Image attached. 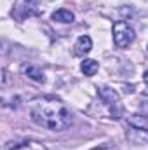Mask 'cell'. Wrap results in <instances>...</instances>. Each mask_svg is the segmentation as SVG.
I'll use <instances>...</instances> for the list:
<instances>
[{
    "label": "cell",
    "mask_w": 148,
    "mask_h": 150,
    "mask_svg": "<svg viewBox=\"0 0 148 150\" xmlns=\"http://www.w3.org/2000/svg\"><path fill=\"white\" fill-rule=\"evenodd\" d=\"M28 115L37 126L49 131H63L72 122L70 110L52 96L35 98L28 105Z\"/></svg>",
    "instance_id": "obj_1"
},
{
    "label": "cell",
    "mask_w": 148,
    "mask_h": 150,
    "mask_svg": "<svg viewBox=\"0 0 148 150\" xmlns=\"http://www.w3.org/2000/svg\"><path fill=\"white\" fill-rule=\"evenodd\" d=\"M113 40H115V45L117 47H127L134 40V30L127 23L117 21L113 25Z\"/></svg>",
    "instance_id": "obj_2"
},
{
    "label": "cell",
    "mask_w": 148,
    "mask_h": 150,
    "mask_svg": "<svg viewBox=\"0 0 148 150\" xmlns=\"http://www.w3.org/2000/svg\"><path fill=\"white\" fill-rule=\"evenodd\" d=\"M16 16L19 19L32 18V16H40L38 0H21L19 5H18V9H16Z\"/></svg>",
    "instance_id": "obj_3"
},
{
    "label": "cell",
    "mask_w": 148,
    "mask_h": 150,
    "mask_svg": "<svg viewBox=\"0 0 148 150\" xmlns=\"http://www.w3.org/2000/svg\"><path fill=\"white\" fill-rule=\"evenodd\" d=\"M125 138L134 145H148V131L147 127H134L129 126L125 129Z\"/></svg>",
    "instance_id": "obj_4"
},
{
    "label": "cell",
    "mask_w": 148,
    "mask_h": 150,
    "mask_svg": "<svg viewBox=\"0 0 148 150\" xmlns=\"http://www.w3.org/2000/svg\"><path fill=\"white\" fill-rule=\"evenodd\" d=\"M98 94H99V98L106 103V105H117L118 103V94L115 93V89H111V87H99L98 89Z\"/></svg>",
    "instance_id": "obj_5"
},
{
    "label": "cell",
    "mask_w": 148,
    "mask_h": 150,
    "mask_svg": "<svg viewBox=\"0 0 148 150\" xmlns=\"http://www.w3.org/2000/svg\"><path fill=\"white\" fill-rule=\"evenodd\" d=\"M91 49H92V40H91V37H87V35L78 37L77 44H75V54H87Z\"/></svg>",
    "instance_id": "obj_6"
},
{
    "label": "cell",
    "mask_w": 148,
    "mask_h": 150,
    "mask_svg": "<svg viewBox=\"0 0 148 150\" xmlns=\"http://www.w3.org/2000/svg\"><path fill=\"white\" fill-rule=\"evenodd\" d=\"M23 72H25V75H26L28 79H32V80H35V82H44V80H45L44 72H42L38 67H33V65H25V67H23Z\"/></svg>",
    "instance_id": "obj_7"
},
{
    "label": "cell",
    "mask_w": 148,
    "mask_h": 150,
    "mask_svg": "<svg viewBox=\"0 0 148 150\" xmlns=\"http://www.w3.org/2000/svg\"><path fill=\"white\" fill-rule=\"evenodd\" d=\"M52 19L58 21V23H73L75 19V14L68 9H59L52 14Z\"/></svg>",
    "instance_id": "obj_8"
},
{
    "label": "cell",
    "mask_w": 148,
    "mask_h": 150,
    "mask_svg": "<svg viewBox=\"0 0 148 150\" xmlns=\"http://www.w3.org/2000/svg\"><path fill=\"white\" fill-rule=\"evenodd\" d=\"M98 68H99V63H98V61H94V59H84V61H82V65H80L82 74L87 75V77L94 75L96 72H98Z\"/></svg>",
    "instance_id": "obj_9"
},
{
    "label": "cell",
    "mask_w": 148,
    "mask_h": 150,
    "mask_svg": "<svg viewBox=\"0 0 148 150\" xmlns=\"http://www.w3.org/2000/svg\"><path fill=\"white\" fill-rule=\"evenodd\" d=\"M7 150H45V149L37 142H25V143H19V145H9Z\"/></svg>",
    "instance_id": "obj_10"
},
{
    "label": "cell",
    "mask_w": 148,
    "mask_h": 150,
    "mask_svg": "<svg viewBox=\"0 0 148 150\" xmlns=\"http://www.w3.org/2000/svg\"><path fill=\"white\" fill-rule=\"evenodd\" d=\"M127 122H129V126H134V127H147V122L143 119H140V115H131L127 119Z\"/></svg>",
    "instance_id": "obj_11"
},
{
    "label": "cell",
    "mask_w": 148,
    "mask_h": 150,
    "mask_svg": "<svg viewBox=\"0 0 148 150\" xmlns=\"http://www.w3.org/2000/svg\"><path fill=\"white\" fill-rule=\"evenodd\" d=\"M143 79H145V82H147V84H148V70H147V72H145V75H143Z\"/></svg>",
    "instance_id": "obj_12"
},
{
    "label": "cell",
    "mask_w": 148,
    "mask_h": 150,
    "mask_svg": "<svg viewBox=\"0 0 148 150\" xmlns=\"http://www.w3.org/2000/svg\"><path fill=\"white\" fill-rule=\"evenodd\" d=\"M92 150H106V149H103V147H99V149H92Z\"/></svg>",
    "instance_id": "obj_13"
},
{
    "label": "cell",
    "mask_w": 148,
    "mask_h": 150,
    "mask_svg": "<svg viewBox=\"0 0 148 150\" xmlns=\"http://www.w3.org/2000/svg\"><path fill=\"white\" fill-rule=\"evenodd\" d=\"M145 94H148V86H147V89H145Z\"/></svg>",
    "instance_id": "obj_14"
}]
</instances>
